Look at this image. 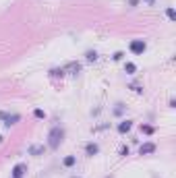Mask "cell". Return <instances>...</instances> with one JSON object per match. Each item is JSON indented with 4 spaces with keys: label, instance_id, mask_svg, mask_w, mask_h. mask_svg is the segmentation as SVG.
I'll list each match as a JSON object with an SVG mask.
<instances>
[{
    "label": "cell",
    "instance_id": "6da1fadb",
    "mask_svg": "<svg viewBox=\"0 0 176 178\" xmlns=\"http://www.w3.org/2000/svg\"><path fill=\"white\" fill-rule=\"evenodd\" d=\"M62 139H64V128H60V126L50 128V132H48V147L50 149H58Z\"/></svg>",
    "mask_w": 176,
    "mask_h": 178
},
{
    "label": "cell",
    "instance_id": "7a4b0ae2",
    "mask_svg": "<svg viewBox=\"0 0 176 178\" xmlns=\"http://www.w3.org/2000/svg\"><path fill=\"white\" fill-rule=\"evenodd\" d=\"M128 50L133 52V54H143L147 50V41L145 39H133L128 43Z\"/></svg>",
    "mask_w": 176,
    "mask_h": 178
},
{
    "label": "cell",
    "instance_id": "3957f363",
    "mask_svg": "<svg viewBox=\"0 0 176 178\" xmlns=\"http://www.w3.org/2000/svg\"><path fill=\"white\" fill-rule=\"evenodd\" d=\"M25 174H27V164L19 162V164H15V168L11 172V178H23Z\"/></svg>",
    "mask_w": 176,
    "mask_h": 178
},
{
    "label": "cell",
    "instance_id": "277c9868",
    "mask_svg": "<svg viewBox=\"0 0 176 178\" xmlns=\"http://www.w3.org/2000/svg\"><path fill=\"white\" fill-rule=\"evenodd\" d=\"M158 147H156V143H151V141H147V143H141L139 145V153L141 155H147V153H153Z\"/></svg>",
    "mask_w": 176,
    "mask_h": 178
},
{
    "label": "cell",
    "instance_id": "5b68a950",
    "mask_svg": "<svg viewBox=\"0 0 176 178\" xmlns=\"http://www.w3.org/2000/svg\"><path fill=\"white\" fill-rule=\"evenodd\" d=\"M85 153L89 155V158H93V155H97V153H100V145H97V143H93V141H89V143L85 145Z\"/></svg>",
    "mask_w": 176,
    "mask_h": 178
},
{
    "label": "cell",
    "instance_id": "8992f818",
    "mask_svg": "<svg viewBox=\"0 0 176 178\" xmlns=\"http://www.w3.org/2000/svg\"><path fill=\"white\" fill-rule=\"evenodd\" d=\"M19 120H21V116H19V114H8V112H6V116H4V126H6V128H11V126H13V124H17Z\"/></svg>",
    "mask_w": 176,
    "mask_h": 178
},
{
    "label": "cell",
    "instance_id": "52a82bcc",
    "mask_svg": "<svg viewBox=\"0 0 176 178\" xmlns=\"http://www.w3.org/2000/svg\"><path fill=\"white\" fill-rule=\"evenodd\" d=\"M130 128H133V120H122V122H118V132H120V135L128 132Z\"/></svg>",
    "mask_w": 176,
    "mask_h": 178
},
{
    "label": "cell",
    "instance_id": "ba28073f",
    "mask_svg": "<svg viewBox=\"0 0 176 178\" xmlns=\"http://www.w3.org/2000/svg\"><path fill=\"white\" fill-rule=\"evenodd\" d=\"M67 71H71L73 75H77L81 71V62H69L67 66H64V73H67Z\"/></svg>",
    "mask_w": 176,
    "mask_h": 178
},
{
    "label": "cell",
    "instance_id": "9c48e42d",
    "mask_svg": "<svg viewBox=\"0 0 176 178\" xmlns=\"http://www.w3.org/2000/svg\"><path fill=\"white\" fill-rule=\"evenodd\" d=\"M75 164H77V158H75V155H67V158L62 160V166H64V168H73Z\"/></svg>",
    "mask_w": 176,
    "mask_h": 178
},
{
    "label": "cell",
    "instance_id": "30bf717a",
    "mask_svg": "<svg viewBox=\"0 0 176 178\" xmlns=\"http://www.w3.org/2000/svg\"><path fill=\"white\" fill-rule=\"evenodd\" d=\"M43 151H46V147H43V145H31V147H29V155H41Z\"/></svg>",
    "mask_w": 176,
    "mask_h": 178
},
{
    "label": "cell",
    "instance_id": "8fae6325",
    "mask_svg": "<svg viewBox=\"0 0 176 178\" xmlns=\"http://www.w3.org/2000/svg\"><path fill=\"white\" fill-rule=\"evenodd\" d=\"M124 73L126 75H135L137 73V64L135 62H124Z\"/></svg>",
    "mask_w": 176,
    "mask_h": 178
},
{
    "label": "cell",
    "instance_id": "7c38bea8",
    "mask_svg": "<svg viewBox=\"0 0 176 178\" xmlns=\"http://www.w3.org/2000/svg\"><path fill=\"white\" fill-rule=\"evenodd\" d=\"M141 132H145V135H153L156 128H153L151 124H141Z\"/></svg>",
    "mask_w": 176,
    "mask_h": 178
},
{
    "label": "cell",
    "instance_id": "4fadbf2b",
    "mask_svg": "<svg viewBox=\"0 0 176 178\" xmlns=\"http://www.w3.org/2000/svg\"><path fill=\"white\" fill-rule=\"evenodd\" d=\"M85 56H87V60H89V62H93V60H97V52H95V50H89V52H87Z\"/></svg>",
    "mask_w": 176,
    "mask_h": 178
},
{
    "label": "cell",
    "instance_id": "5bb4252c",
    "mask_svg": "<svg viewBox=\"0 0 176 178\" xmlns=\"http://www.w3.org/2000/svg\"><path fill=\"white\" fill-rule=\"evenodd\" d=\"M128 153H130V149H128L126 145H122V147H120V151H118V155H120V158H126Z\"/></svg>",
    "mask_w": 176,
    "mask_h": 178
},
{
    "label": "cell",
    "instance_id": "9a60e30c",
    "mask_svg": "<svg viewBox=\"0 0 176 178\" xmlns=\"http://www.w3.org/2000/svg\"><path fill=\"white\" fill-rule=\"evenodd\" d=\"M33 116H35V118H46V112L39 110V108H35V110H33Z\"/></svg>",
    "mask_w": 176,
    "mask_h": 178
},
{
    "label": "cell",
    "instance_id": "2e32d148",
    "mask_svg": "<svg viewBox=\"0 0 176 178\" xmlns=\"http://www.w3.org/2000/svg\"><path fill=\"white\" fill-rule=\"evenodd\" d=\"M166 15H168V19L170 21H176V13H174V8L170 6V8H166Z\"/></svg>",
    "mask_w": 176,
    "mask_h": 178
},
{
    "label": "cell",
    "instance_id": "e0dca14e",
    "mask_svg": "<svg viewBox=\"0 0 176 178\" xmlns=\"http://www.w3.org/2000/svg\"><path fill=\"white\" fill-rule=\"evenodd\" d=\"M50 75H52V77H62V75H64V69H52Z\"/></svg>",
    "mask_w": 176,
    "mask_h": 178
},
{
    "label": "cell",
    "instance_id": "ac0fdd59",
    "mask_svg": "<svg viewBox=\"0 0 176 178\" xmlns=\"http://www.w3.org/2000/svg\"><path fill=\"white\" fill-rule=\"evenodd\" d=\"M122 58H124V52H114V56H112V60H116V62L122 60Z\"/></svg>",
    "mask_w": 176,
    "mask_h": 178
},
{
    "label": "cell",
    "instance_id": "d6986e66",
    "mask_svg": "<svg viewBox=\"0 0 176 178\" xmlns=\"http://www.w3.org/2000/svg\"><path fill=\"white\" fill-rule=\"evenodd\" d=\"M137 2H139V0H128V6H130V8H135V6H137Z\"/></svg>",
    "mask_w": 176,
    "mask_h": 178
},
{
    "label": "cell",
    "instance_id": "ffe728a7",
    "mask_svg": "<svg viewBox=\"0 0 176 178\" xmlns=\"http://www.w3.org/2000/svg\"><path fill=\"white\" fill-rule=\"evenodd\" d=\"M143 2H147V4H153V2H156V0H143Z\"/></svg>",
    "mask_w": 176,
    "mask_h": 178
},
{
    "label": "cell",
    "instance_id": "44dd1931",
    "mask_svg": "<svg viewBox=\"0 0 176 178\" xmlns=\"http://www.w3.org/2000/svg\"><path fill=\"white\" fill-rule=\"evenodd\" d=\"M2 141H4V139H2V135H0V143H2Z\"/></svg>",
    "mask_w": 176,
    "mask_h": 178
},
{
    "label": "cell",
    "instance_id": "7402d4cb",
    "mask_svg": "<svg viewBox=\"0 0 176 178\" xmlns=\"http://www.w3.org/2000/svg\"><path fill=\"white\" fill-rule=\"evenodd\" d=\"M73 178H79V176H73Z\"/></svg>",
    "mask_w": 176,
    "mask_h": 178
}]
</instances>
